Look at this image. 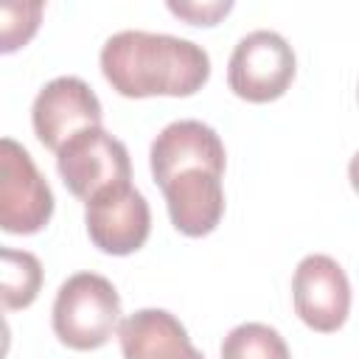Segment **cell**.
I'll list each match as a JSON object with an SVG mask.
<instances>
[{
    "label": "cell",
    "mask_w": 359,
    "mask_h": 359,
    "mask_svg": "<svg viewBox=\"0 0 359 359\" xmlns=\"http://www.w3.org/2000/svg\"><path fill=\"white\" fill-rule=\"evenodd\" d=\"M101 73L123 98L194 95L210 76L202 45L151 31H118L101 48Z\"/></svg>",
    "instance_id": "6da1fadb"
},
{
    "label": "cell",
    "mask_w": 359,
    "mask_h": 359,
    "mask_svg": "<svg viewBox=\"0 0 359 359\" xmlns=\"http://www.w3.org/2000/svg\"><path fill=\"white\" fill-rule=\"evenodd\" d=\"M121 297L95 272L70 275L53 300V334L73 351H95L121 325Z\"/></svg>",
    "instance_id": "7a4b0ae2"
},
{
    "label": "cell",
    "mask_w": 359,
    "mask_h": 359,
    "mask_svg": "<svg viewBox=\"0 0 359 359\" xmlns=\"http://www.w3.org/2000/svg\"><path fill=\"white\" fill-rule=\"evenodd\" d=\"M294 70L297 62L292 45L278 31L258 28L241 36L233 48L227 65V84L238 98L250 104H266L289 90Z\"/></svg>",
    "instance_id": "3957f363"
},
{
    "label": "cell",
    "mask_w": 359,
    "mask_h": 359,
    "mask_svg": "<svg viewBox=\"0 0 359 359\" xmlns=\"http://www.w3.org/2000/svg\"><path fill=\"white\" fill-rule=\"evenodd\" d=\"M56 168L65 188L84 202L115 182H129L132 177L126 146L101 126L76 132L56 151Z\"/></svg>",
    "instance_id": "277c9868"
},
{
    "label": "cell",
    "mask_w": 359,
    "mask_h": 359,
    "mask_svg": "<svg viewBox=\"0 0 359 359\" xmlns=\"http://www.w3.org/2000/svg\"><path fill=\"white\" fill-rule=\"evenodd\" d=\"M53 213V194L31 154L11 137L0 140V227L14 236L39 233Z\"/></svg>",
    "instance_id": "5b68a950"
},
{
    "label": "cell",
    "mask_w": 359,
    "mask_h": 359,
    "mask_svg": "<svg viewBox=\"0 0 359 359\" xmlns=\"http://www.w3.org/2000/svg\"><path fill=\"white\" fill-rule=\"evenodd\" d=\"M84 205L87 236L101 252L129 255L146 244L151 230V210L146 196L132 182H115Z\"/></svg>",
    "instance_id": "8992f818"
},
{
    "label": "cell",
    "mask_w": 359,
    "mask_h": 359,
    "mask_svg": "<svg viewBox=\"0 0 359 359\" xmlns=\"http://www.w3.org/2000/svg\"><path fill=\"white\" fill-rule=\"evenodd\" d=\"M101 101L87 81L79 76H59L48 81L31 107V123L39 143L59 151L76 132L101 126Z\"/></svg>",
    "instance_id": "52a82bcc"
},
{
    "label": "cell",
    "mask_w": 359,
    "mask_h": 359,
    "mask_svg": "<svg viewBox=\"0 0 359 359\" xmlns=\"http://www.w3.org/2000/svg\"><path fill=\"white\" fill-rule=\"evenodd\" d=\"M292 300L297 317L309 328L320 334L342 328L351 311V283L345 269L331 255H306L292 278Z\"/></svg>",
    "instance_id": "ba28073f"
},
{
    "label": "cell",
    "mask_w": 359,
    "mask_h": 359,
    "mask_svg": "<svg viewBox=\"0 0 359 359\" xmlns=\"http://www.w3.org/2000/svg\"><path fill=\"white\" fill-rule=\"evenodd\" d=\"M149 165L160 188L188 168H210L224 174V143L216 129L202 121H174L151 140Z\"/></svg>",
    "instance_id": "9c48e42d"
},
{
    "label": "cell",
    "mask_w": 359,
    "mask_h": 359,
    "mask_svg": "<svg viewBox=\"0 0 359 359\" xmlns=\"http://www.w3.org/2000/svg\"><path fill=\"white\" fill-rule=\"evenodd\" d=\"M171 224L191 238L208 236L224 216L222 174L210 168H188L163 185Z\"/></svg>",
    "instance_id": "30bf717a"
},
{
    "label": "cell",
    "mask_w": 359,
    "mask_h": 359,
    "mask_svg": "<svg viewBox=\"0 0 359 359\" xmlns=\"http://www.w3.org/2000/svg\"><path fill=\"white\" fill-rule=\"evenodd\" d=\"M118 342L123 359H205L185 325L165 309H140L121 320Z\"/></svg>",
    "instance_id": "8fae6325"
},
{
    "label": "cell",
    "mask_w": 359,
    "mask_h": 359,
    "mask_svg": "<svg viewBox=\"0 0 359 359\" xmlns=\"http://www.w3.org/2000/svg\"><path fill=\"white\" fill-rule=\"evenodd\" d=\"M0 266H3V306L8 311L31 306L42 289L39 258L34 252H25V250L3 247Z\"/></svg>",
    "instance_id": "7c38bea8"
},
{
    "label": "cell",
    "mask_w": 359,
    "mask_h": 359,
    "mask_svg": "<svg viewBox=\"0 0 359 359\" xmlns=\"http://www.w3.org/2000/svg\"><path fill=\"white\" fill-rule=\"evenodd\" d=\"M222 359H292L283 337L264 323H241L222 342Z\"/></svg>",
    "instance_id": "4fadbf2b"
},
{
    "label": "cell",
    "mask_w": 359,
    "mask_h": 359,
    "mask_svg": "<svg viewBox=\"0 0 359 359\" xmlns=\"http://www.w3.org/2000/svg\"><path fill=\"white\" fill-rule=\"evenodd\" d=\"M42 3H3L0 6V50L11 53L22 48L39 28Z\"/></svg>",
    "instance_id": "5bb4252c"
},
{
    "label": "cell",
    "mask_w": 359,
    "mask_h": 359,
    "mask_svg": "<svg viewBox=\"0 0 359 359\" xmlns=\"http://www.w3.org/2000/svg\"><path fill=\"white\" fill-rule=\"evenodd\" d=\"M233 8L230 0H210V3H168V11L188 20L191 25H216Z\"/></svg>",
    "instance_id": "9a60e30c"
},
{
    "label": "cell",
    "mask_w": 359,
    "mask_h": 359,
    "mask_svg": "<svg viewBox=\"0 0 359 359\" xmlns=\"http://www.w3.org/2000/svg\"><path fill=\"white\" fill-rule=\"evenodd\" d=\"M348 180H351V188L359 194V151L351 157V165H348Z\"/></svg>",
    "instance_id": "2e32d148"
},
{
    "label": "cell",
    "mask_w": 359,
    "mask_h": 359,
    "mask_svg": "<svg viewBox=\"0 0 359 359\" xmlns=\"http://www.w3.org/2000/svg\"><path fill=\"white\" fill-rule=\"evenodd\" d=\"M356 95H359V90H356Z\"/></svg>",
    "instance_id": "e0dca14e"
}]
</instances>
